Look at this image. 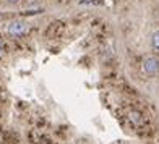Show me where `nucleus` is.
<instances>
[{"label": "nucleus", "instance_id": "nucleus-1", "mask_svg": "<svg viewBox=\"0 0 159 144\" xmlns=\"http://www.w3.org/2000/svg\"><path fill=\"white\" fill-rule=\"evenodd\" d=\"M143 70H144V73H146V75H156L159 71V60L156 59V57H153V55L144 57Z\"/></svg>", "mask_w": 159, "mask_h": 144}, {"label": "nucleus", "instance_id": "nucleus-2", "mask_svg": "<svg viewBox=\"0 0 159 144\" xmlns=\"http://www.w3.org/2000/svg\"><path fill=\"white\" fill-rule=\"evenodd\" d=\"M26 31H28V26L23 21H11L8 24V34H11V36H21Z\"/></svg>", "mask_w": 159, "mask_h": 144}, {"label": "nucleus", "instance_id": "nucleus-3", "mask_svg": "<svg viewBox=\"0 0 159 144\" xmlns=\"http://www.w3.org/2000/svg\"><path fill=\"white\" fill-rule=\"evenodd\" d=\"M153 47L156 50H159V31L154 33V36H153Z\"/></svg>", "mask_w": 159, "mask_h": 144}, {"label": "nucleus", "instance_id": "nucleus-4", "mask_svg": "<svg viewBox=\"0 0 159 144\" xmlns=\"http://www.w3.org/2000/svg\"><path fill=\"white\" fill-rule=\"evenodd\" d=\"M130 118H133V121H136V123H138V121L141 120V118H140V113H138V112H132V113H130Z\"/></svg>", "mask_w": 159, "mask_h": 144}, {"label": "nucleus", "instance_id": "nucleus-5", "mask_svg": "<svg viewBox=\"0 0 159 144\" xmlns=\"http://www.w3.org/2000/svg\"><path fill=\"white\" fill-rule=\"evenodd\" d=\"M8 2H10V3H16V2H18V0H8Z\"/></svg>", "mask_w": 159, "mask_h": 144}, {"label": "nucleus", "instance_id": "nucleus-6", "mask_svg": "<svg viewBox=\"0 0 159 144\" xmlns=\"http://www.w3.org/2000/svg\"><path fill=\"white\" fill-rule=\"evenodd\" d=\"M36 2V0H28V3H34Z\"/></svg>", "mask_w": 159, "mask_h": 144}, {"label": "nucleus", "instance_id": "nucleus-7", "mask_svg": "<svg viewBox=\"0 0 159 144\" xmlns=\"http://www.w3.org/2000/svg\"><path fill=\"white\" fill-rule=\"evenodd\" d=\"M0 54H2V46H0Z\"/></svg>", "mask_w": 159, "mask_h": 144}]
</instances>
